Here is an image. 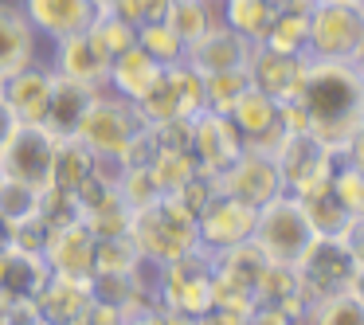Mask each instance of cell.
Wrapping results in <instances>:
<instances>
[{
	"mask_svg": "<svg viewBox=\"0 0 364 325\" xmlns=\"http://www.w3.org/2000/svg\"><path fill=\"white\" fill-rule=\"evenodd\" d=\"M348 290L364 302V262H356V275H353V286H348Z\"/></svg>",
	"mask_w": 364,
	"mask_h": 325,
	"instance_id": "f5cc1de1",
	"label": "cell"
},
{
	"mask_svg": "<svg viewBox=\"0 0 364 325\" xmlns=\"http://www.w3.org/2000/svg\"><path fill=\"white\" fill-rule=\"evenodd\" d=\"M36 212H40V188L24 181H12V176H0V220L20 223Z\"/></svg>",
	"mask_w": 364,
	"mask_h": 325,
	"instance_id": "8d00e7d4",
	"label": "cell"
},
{
	"mask_svg": "<svg viewBox=\"0 0 364 325\" xmlns=\"http://www.w3.org/2000/svg\"><path fill=\"white\" fill-rule=\"evenodd\" d=\"M341 239L348 243L353 259H356V262H364V215H353V220H348V228L341 231Z\"/></svg>",
	"mask_w": 364,
	"mask_h": 325,
	"instance_id": "7dc6e473",
	"label": "cell"
},
{
	"mask_svg": "<svg viewBox=\"0 0 364 325\" xmlns=\"http://www.w3.org/2000/svg\"><path fill=\"white\" fill-rule=\"evenodd\" d=\"M298 200H301V208H306L309 223L317 228V235H341V231L348 228V220H353V215L345 212V204L333 196V181L325 184V188L309 192V196H298Z\"/></svg>",
	"mask_w": 364,
	"mask_h": 325,
	"instance_id": "4dcf8cb0",
	"label": "cell"
},
{
	"mask_svg": "<svg viewBox=\"0 0 364 325\" xmlns=\"http://www.w3.org/2000/svg\"><path fill=\"white\" fill-rule=\"evenodd\" d=\"M301 325H364V302L353 290L333 294L309 306V314L301 317Z\"/></svg>",
	"mask_w": 364,
	"mask_h": 325,
	"instance_id": "836d02e7",
	"label": "cell"
},
{
	"mask_svg": "<svg viewBox=\"0 0 364 325\" xmlns=\"http://www.w3.org/2000/svg\"><path fill=\"white\" fill-rule=\"evenodd\" d=\"M98 9H102V0H20V12L36 28V36H48L51 43L87 32Z\"/></svg>",
	"mask_w": 364,
	"mask_h": 325,
	"instance_id": "2e32d148",
	"label": "cell"
},
{
	"mask_svg": "<svg viewBox=\"0 0 364 325\" xmlns=\"http://www.w3.org/2000/svg\"><path fill=\"white\" fill-rule=\"evenodd\" d=\"M165 24L173 28L184 43H196L208 28L220 24V9L208 4V0H173V4H168Z\"/></svg>",
	"mask_w": 364,
	"mask_h": 325,
	"instance_id": "f1b7e54d",
	"label": "cell"
},
{
	"mask_svg": "<svg viewBox=\"0 0 364 325\" xmlns=\"http://www.w3.org/2000/svg\"><path fill=\"white\" fill-rule=\"evenodd\" d=\"M309 134L341 157L348 134L364 122V75L353 59H309L298 95Z\"/></svg>",
	"mask_w": 364,
	"mask_h": 325,
	"instance_id": "6da1fadb",
	"label": "cell"
},
{
	"mask_svg": "<svg viewBox=\"0 0 364 325\" xmlns=\"http://www.w3.org/2000/svg\"><path fill=\"white\" fill-rule=\"evenodd\" d=\"M223 196L239 200V204H251V208H262L278 196L282 188V173H278L274 157L270 153H259V149H243L220 176H215Z\"/></svg>",
	"mask_w": 364,
	"mask_h": 325,
	"instance_id": "8fae6325",
	"label": "cell"
},
{
	"mask_svg": "<svg viewBox=\"0 0 364 325\" xmlns=\"http://www.w3.org/2000/svg\"><path fill=\"white\" fill-rule=\"evenodd\" d=\"M247 87H251V75H247V67H239V71L208 75V79H204V110L231 114V106L239 102V95H243Z\"/></svg>",
	"mask_w": 364,
	"mask_h": 325,
	"instance_id": "d590c367",
	"label": "cell"
},
{
	"mask_svg": "<svg viewBox=\"0 0 364 325\" xmlns=\"http://www.w3.org/2000/svg\"><path fill=\"white\" fill-rule=\"evenodd\" d=\"M95 95H98V87H87V82L55 75L40 126L48 129L51 137H75L82 126V118H87V110H90V102H95Z\"/></svg>",
	"mask_w": 364,
	"mask_h": 325,
	"instance_id": "d6986e66",
	"label": "cell"
},
{
	"mask_svg": "<svg viewBox=\"0 0 364 325\" xmlns=\"http://www.w3.org/2000/svg\"><path fill=\"white\" fill-rule=\"evenodd\" d=\"M51 228L40 220V215H28V220L12 223V251H28V255H43L48 251Z\"/></svg>",
	"mask_w": 364,
	"mask_h": 325,
	"instance_id": "7bdbcfd3",
	"label": "cell"
},
{
	"mask_svg": "<svg viewBox=\"0 0 364 325\" xmlns=\"http://www.w3.org/2000/svg\"><path fill=\"white\" fill-rule=\"evenodd\" d=\"M188 149H192V157H196L200 173L220 176L247 145H243V137H239L235 122H231L228 114L200 110L196 118H192V145Z\"/></svg>",
	"mask_w": 364,
	"mask_h": 325,
	"instance_id": "5bb4252c",
	"label": "cell"
},
{
	"mask_svg": "<svg viewBox=\"0 0 364 325\" xmlns=\"http://www.w3.org/2000/svg\"><path fill=\"white\" fill-rule=\"evenodd\" d=\"M95 282V278H90ZM82 282V278H59L51 275L48 286L40 290V298L32 302L36 314H40L43 325H79L82 314L95 302V286Z\"/></svg>",
	"mask_w": 364,
	"mask_h": 325,
	"instance_id": "ffe728a7",
	"label": "cell"
},
{
	"mask_svg": "<svg viewBox=\"0 0 364 325\" xmlns=\"http://www.w3.org/2000/svg\"><path fill=\"white\" fill-rule=\"evenodd\" d=\"M40 59V36L20 12V4H0V79Z\"/></svg>",
	"mask_w": 364,
	"mask_h": 325,
	"instance_id": "cb8c5ba5",
	"label": "cell"
},
{
	"mask_svg": "<svg viewBox=\"0 0 364 325\" xmlns=\"http://www.w3.org/2000/svg\"><path fill=\"white\" fill-rule=\"evenodd\" d=\"M337 161H341L337 153L325 142H317L314 134H286V142L274 153V165L282 173V188L290 196H309V192L325 188L333 181Z\"/></svg>",
	"mask_w": 364,
	"mask_h": 325,
	"instance_id": "ba28073f",
	"label": "cell"
},
{
	"mask_svg": "<svg viewBox=\"0 0 364 325\" xmlns=\"http://www.w3.org/2000/svg\"><path fill=\"white\" fill-rule=\"evenodd\" d=\"M212 270H215V255L196 247V251L181 255L173 262H161V282H157V298L165 314H181V317H204L212 309Z\"/></svg>",
	"mask_w": 364,
	"mask_h": 325,
	"instance_id": "5b68a950",
	"label": "cell"
},
{
	"mask_svg": "<svg viewBox=\"0 0 364 325\" xmlns=\"http://www.w3.org/2000/svg\"><path fill=\"white\" fill-rule=\"evenodd\" d=\"M235 122L239 137H243L247 149H259L274 157L278 145L286 142V126H282V102H274L270 95H262L259 87H247L239 95V102L228 114Z\"/></svg>",
	"mask_w": 364,
	"mask_h": 325,
	"instance_id": "7c38bea8",
	"label": "cell"
},
{
	"mask_svg": "<svg viewBox=\"0 0 364 325\" xmlns=\"http://www.w3.org/2000/svg\"><path fill=\"white\" fill-rule=\"evenodd\" d=\"M294 294H301L298 270H294V267H278V262H267V270H262V278H259V302L278 306V302L294 298Z\"/></svg>",
	"mask_w": 364,
	"mask_h": 325,
	"instance_id": "ab89813d",
	"label": "cell"
},
{
	"mask_svg": "<svg viewBox=\"0 0 364 325\" xmlns=\"http://www.w3.org/2000/svg\"><path fill=\"white\" fill-rule=\"evenodd\" d=\"M122 20H129L134 28H145V24H157V20L168 16V4L173 0H106Z\"/></svg>",
	"mask_w": 364,
	"mask_h": 325,
	"instance_id": "b9f144b4",
	"label": "cell"
},
{
	"mask_svg": "<svg viewBox=\"0 0 364 325\" xmlns=\"http://www.w3.org/2000/svg\"><path fill=\"white\" fill-rule=\"evenodd\" d=\"M341 161L345 165H353L356 173H364V122L348 134V142H345V149H341Z\"/></svg>",
	"mask_w": 364,
	"mask_h": 325,
	"instance_id": "bcb514c9",
	"label": "cell"
},
{
	"mask_svg": "<svg viewBox=\"0 0 364 325\" xmlns=\"http://www.w3.org/2000/svg\"><path fill=\"white\" fill-rule=\"evenodd\" d=\"M255 215H259V208L239 204V200H231V196L220 192V196L196 215L200 247L212 251V255H220V251H228V247L247 243V239L255 235Z\"/></svg>",
	"mask_w": 364,
	"mask_h": 325,
	"instance_id": "9a60e30c",
	"label": "cell"
},
{
	"mask_svg": "<svg viewBox=\"0 0 364 325\" xmlns=\"http://www.w3.org/2000/svg\"><path fill=\"white\" fill-rule=\"evenodd\" d=\"M247 325H298L286 309L270 306V302H259V306L251 309V317H247Z\"/></svg>",
	"mask_w": 364,
	"mask_h": 325,
	"instance_id": "f6af8a7d",
	"label": "cell"
},
{
	"mask_svg": "<svg viewBox=\"0 0 364 325\" xmlns=\"http://www.w3.org/2000/svg\"><path fill=\"white\" fill-rule=\"evenodd\" d=\"M161 75H165V67H161L145 48H137V43H134V48L122 51V55L110 63V79H106V90H114V95L129 98V102H141V98L161 82Z\"/></svg>",
	"mask_w": 364,
	"mask_h": 325,
	"instance_id": "d4e9b609",
	"label": "cell"
},
{
	"mask_svg": "<svg viewBox=\"0 0 364 325\" xmlns=\"http://www.w3.org/2000/svg\"><path fill=\"white\" fill-rule=\"evenodd\" d=\"M95 153L79 142V137H59L55 145V169H51V184L67 192H79L82 184L95 176Z\"/></svg>",
	"mask_w": 364,
	"mask_h": 325,
	"instance_id": "4316f807",
	"label": "cell"
},
{
	"mask_svg": "<svg viewBox=\"0 0 364 325\" xmlns=\"http://www.w3.org/2000/svg\"><path fill=\"white\" fill-rule=\"evenodd\" d=\"M118 196L126 200L129 208H145V204H153L157 196H165V192H161V184L153 181L149 165H134V169H122Z\"/></svg>",
	"mask_w": 364,
	"mask_h": 325,
	"instance_id": "f35d334b",
	"label": "cell"
},
{
	"mask_svg": "<svg viewBox=\"0 0 364 325\" xmlns=\"http://www.w3.org/2000/svg\"><path fill=\"white\" fill-rule=\"evenodd\" d=\"M129 239L137 243L141 259L161 267V262H173L200 247L196 215L176 196H157L153 204L134 208V215H129Z\"/></svg>",
	"mask_w": 364,
	"mask_h": 325,
	"instance_id": "7a4b0ae2",
	"label": "cell"
},
{
	"mask_svg": "<svg viewBox=\"0 0 364 325\" xmlns=\"http://www.w3.org/2000/svg\"><path fill=\"white\" fill-rule=\"evenodd\" d=\"M141 129H145V122H141V114H137V102L114 95V90H98L75 137H79L95 157H118L122 161L126 145L134 142Z\"/></svg>",
	"mask_w": 364,
	"mask_h": 325,
	"instance_id": "8992f818",
	"label": "cell"
},
{
	"mask_svg": "<svg viewBox=\"0 0 364 325\" xmlns=\"http://www.w3.org/2000/svg\"><path fill=\"white\" fill-rule=\"evenodd\" d=\"M137 48H145L161 67H176V63H184V51H188V43H184L181 36H176L173 28L165 24V20H157V24L137 28Z\"/></svg>",
	"mask_w": 364,
	"mask_h": 325,
	"instance_id": "e575fe53",
	"label": "cell"
},
{
	"mask_svg": "<svg viewBox=\"0 0 364 325\" xmlns=\"http://www.w3.org/2000/svg\"><path fill=\"white\" fill-rule=\"evenodd\" d=\"M306 67H309V55L278 51V48H270V43H255L251 59H247L251 87H259L262 95H270L274 102H294V98L301 95Z\"/></svg>",
	"mask_w": 364,
	"mask_h": 325,
	"instance_id": "4fadbf2b",
	"label": "cell"
},
{
	"mask_svg": "<svg viewBox=\"0 0 364 325\" xmlns=\"http://www.w3.org/2000/svg\"><path fill=\"white\" fill-rule=\"evenodd\" d=\"M16 126H20V118H16V114H12V106L4 102V98H0V145L9 142V134H12V129H16Z\"/></svg>",
	"mask_w": 364,
	"mask_h": 325,
	"instance_id": "681fc988",
	"label": "cell"
},
{
	"mask_svg": "<svg viewBox=\"0 0 364 325\" xmlns=\"http://www.w3.org/2000/svg\"><path fill=\"white\" fill-rule=\"evenodd\" d=\"M306 12H309V4H282V12L274 16V24H270V32L262 43H270V48H278V51L306 55V28H309Z\"/></svg>",
	"mask_w": 364,
	"mask_h": 325,
	"instance_id": "1f68e13d",
	"label": "cell"
},
{
	"mask_svg": "<svg viewBox=\"0 0 364 325\" xmlns=\"http://www.w3.org/2000/svg\"><path fill=\"white\" fill-rule=\"evenodd\" d=\"M294 270H298L301 294H306L309 306H314V302L345 294L348 286H353L356 259H353V251H348V243L341 235H317Z\"/></svg>",
	"mask_w": 364,
	"mask_h": 325,
	"instance_id": "52a82bcc",
	"label": "cell"
},
{
	"mask_svg": "<svg viewBox=\"0 0 364 325\" xmlns=\"http://www.w3.org/2000/svg\"><path fill=\"white\" fill-rule=\"evenodd\" d=\"M87 36H90V43H95L106 59H110V63L122 55V51H129L137 43V28L129 24V20H122L118 12L106 4V0H102V9H98L95 24L87 28Z\"/></svg>",
	"mask_w": 364,
	"mask_h": 325,
	"instance_id": "83f0119b",
	"label": "cell"
},
{
	"mask_svg": "<svg viewBox=\"0 0 364 325\" xmlns=\"http://www.w3.org/2000/svg\"><path fill=\"white\" fill-rule=\"evenodd\" d=\"M286 0H220V20L247 43H262Z\"/></svg>",
	"mask_w": 364,
	"mask_h": 325,
	"instance_id": "484cf974",
	"label": "cell"
},
{
	"mask_svg": "<svg viewBox=\"0 0 364 325\" xmlns=\"http://www.w3.org/2000/svg\"><path fill=\"white\" fill-rule=\"evenodd\" d=\"M51 63H28L20 71H12L9 79H0V98L12 106L20 122H40L43 118V106H48V95H51Z\"/></svg>",
	"mask_w": 364,
	"mask_h": 325,
	"instance_id": "44dd1931",
	"label": "cell"
},
{
	"mask_svg": "<svg viewBox=\"0 0 364 325\" xmlns=\"http://www.w3.org/2000/svg\"><path fill=\"white\" fill-rule=\"evenodd\" d=\"M51 267L43 255L28 251H9L4 255V270H0V306H32L40 290L48 286Z\"/></svg>",
	"mask_w": 364,
	"mask_h": 325,
	"instance_id": "603a6c76",
	"label": "cell"
},
{
	"mask_svg": "<svg viewBox=\"0 0 364 325\" xmlns=\"http://www.w3.org/2000/svg\"><path fill=\"white\" fill-rule=\"evenodd\" d=\"M353 63L360 67V75H364V40H360V48H356V55H353Z\"/></svg>",
	"mask_w": 364,
	"mask_h": 325,
	"instance_id": "db71d44e",
	"label": "cell"
},
{
	"mask_svg": "<svg viewBox=\"0 0 364 325\" xmlns=\"http://www.w3.org/2000/svg\"><path fill=\"white\" fill-rule=\"evenodd\" d=\"M173 196L181 200V204L188 208L192 215H200V212H204V208L212 204L215 196H220V184H215V176H212V173H196V176H192V181L184 184L181 192H173Z\"/></svg>",
	"mask_w": 364,
	"mask_h": 325,
	"instance_id": "ee69618b",
	"label": "cell"
},
{
	"mask_svg": "<svg viewBox=\"0 0 364 325\" xmlns=\"http://www.w3.org/2000/svg\"><path fill=\"white\" fill-rule=\"evenodd\" d=\"M12 251V223L9 220H0V255Z\"/></svg>",
	"mask_w": 364,
	"mask_h": 325,
	"instance_id": "816d5d0a",
	"label": "cell"
},
{
	"mask_svg": "<svg viewBox=\"0 0 364 325\" xmlns=\"http://www.w3.org/2000/svg\"><path fill=\"white\" fill-rule=\"evenodd\" d=\"M51 71L63 75V79H75V82H87V87L106 90V79H110V59L90 43L87 32H79V36H67V40H55Z\"/></svg>",
	"mask_w": 364,
	"mask_h": 325,
	"instance_id": "7402d4cb",
	"label": "cell"
},
{
	"mask_svg": "<svg viewBox=\"0 0 364 325\" xmlns=\"http://www.w3.org/2000/svg\"><path fill=\"white\" fill-rule=\"evenodd\" d=\"M55 145L59 137H51L40 122H20L9 134V142L0 145V176L48 188L51 169H55Z\"/></svg>",
	"mask_w": 364,
	"mask_h": 325,
	"instance_id": "9c48e42d",
	"label": "cell"
},
{
	"mask_svg": "<svg viewBox=\"0 0 364 325\" xmlns=\"http://www.w3.org/2000/svg\"><path fill=\"white\" fill-rule=\"evenodd\" d=\"M333 196L345 204L348 215H364V173L337 161V169H333Z\"/></svg>",
	"mask_w": 364,
	"mask_h": 325,
	"instance_id": "60d3db41",
	"label": "cell"
},
{
	"mask_svg": "<svg viewBox=\"0 0 364 325\" xmlns=\"http://www.w3.org/2000/svg\"><path fill=\"white\" fill-rule=\"evenodd\" d=\"M204 110V75H196L188 63L165 67L161 82L137 102L145 126H161L173 118H196Z\"/></svg>",
	"mask_w": 364,
	"mask_h": 325,
	"instance_id": "30bf717a",
	"label": "cell"
},
{
	"mask_svg": "<svg viewBox=\"0 0 364 325\" xmlns=\"http://www.w3.org/2000/svg\"><path fill=\"white\" fill-rule=\"evenodd\" d=\"M141 267V251H137V243L126 235H106L98 239L95 247V275H134V270Z\"/></svg>",
	"mask_w": 364,
	"mask_h": 325,
	"instance_id": "d6a6232c",
	"label": "cell"
},
{
	"mask_svg": "<svg viewBox=\"0 0 364 325\" xmlns=\"http://www.w3.org/2000/svg\"><path fill=\"white\" fill-rule=\"evenodd\" d=\"M149 173H153V181L161 184V192L173 196V192H181L184 184L200 173V165H196V157H192V149H157V157L149 161Z\"/></svg>",
	"mask_w": 364,
	"mask_h": 325,
	"instance_id": "f546056e",
	"label": "cell"
},
{
	"mask_svg": "<svg viewBox=\"0 0 364 325\" xmlns=\"http://www.w3.org/2000/svg\"><path fill=\"white\" fill-rule=\"evenodd\" d=\"M251 48L255 43H247L239 32H231L228 24H215L208 28L204 36H200L196 43H188V51H184V63L192 67L196 75H220V71H239V67H247V59H251Z\"/></svg>",
	"mask_w": 364,
	"mask_h": 325,
	"instance_id": "e0dca14e",
	"label": "cell"
},
{
	"mask_svg": "<svg viewBox=\"0 0 364 325\" xmlns=\"http://www.w3.org/2000/svg\"><path fill=\"white\" fill-rule=\"evenodd\" d=\"M95 247H98L95 231H90L82 220H75V223H67V228L51 231L43 259H48L51 275L90 282V278H95Z\"/></svg>",
	"mask_w": 364,
	"mask_h": 325,
	"instance_id": "ac0fdd59",
	"label": "cell"
},
{
	"mask_svg": "<svg viewBox=\"0 0 364 325\" xmlns=\"http://www.w3.org/2000/svg\"><path fill=\"white\" fill-rule=\"evenodd\" d=\"M36 215H40L51 231H59V228H67V223L79 220V196L67 192V188L48 184V188H40V212Z\"/></svg>",
	"mask_w": 364,
	"mask_h": 325,
	"instance_id": "74e56055",
	"label": "cell"
},
{
	"mask_svg": "<svg viewBox=\"0 0 364 325\" xmlns=\"http://www.w3.org/2000/svg\"><path fill=\"white\" fill-rule=\"evenodd\" d=\"M314 239H317V228L309 223L301 200L290 196V192H278V196L270 200V204H262L259 215H255L251 243L267 255V262L298 267V259L309 251Z\"/></svg>",
	"mask_w": 364,
	"mask_h": 325,
	"instance_id": "3957f363",
	"label": "cell"
},
{
	"mask_svg": "<svg viewBox=\"0 0 364 325\" xmlns=\"http://www.w3.org/2000/svg\"><path fill=\"white\" fill-rule=\"evenodd\" d=\"M196 325H247V317L228 314V309H208L204 317H196Z\"/></svg>",
	"mask_w": 364,
	"mask_h": 325,
	"instance_id": "c3c4849f",
	"label": "cell"
},
{
	"mask_svg": "<svg viewBox=\"0 0 364 325\" xmlns=\"http://www.w3.org/2000/svg\"><path fill=\"white\" fill-rule=\"evenodd\" d=\"M4 255H9V251H4ZM4 255H0V270H4Z\"/></svg>",
	"mask_w": 364,
	"mask_h": 325,
	"instance_id": "11a10c76",
	"label": "cell"
},
{
	"mask_svg": "<svg viewBox=\"0 0 364 325\" xmlns=\"http://www.w3.org/2000/svg\"><path fill=\"white\" fill-rule=\"evenodd\" d=\"M309 59H353L364 40V0H314L306 12Z\"/></svg>",
	"mask_w": 364,
	"mask_h": 325,
	"instance_id": "277c9868",
	"label": "cell"
},
{
	"mask_svg": "<svg viewBox=\"0 0 364 325\" xmlns=\"http://www.w3.org/2000/svg\"><path fill=\"white\" fill-rule=\"evenodd\" d=\"M122 325H165V317H161V309L157 314H141V317H126Z\"/></svg>",
	"mask_w": 364,
	"mask_h": 325,
	"instance_id": "f907efd6",
	"label": "cell"
}]
</instances>
